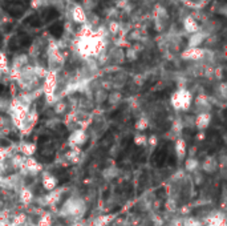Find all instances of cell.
<instances>
[{
	"label": "cell",
	"mask_w": 227,
	"mask_h": 226,
	"mask_svg": "<svg viewBox=\"0 0 227 226\" xmlns=\"http://www.w3.org/2000/svg\"><path fill=\"white\" fill-rule=\"evenodd\" d=\"M86 210V203L80 197H69L60 209V216L73 221H79Z\"/></svg>",
	"instance_id": "1"
},
{
	"label": "cell",
	"mask_w": 227,
	"mask_h": 226,
	"mask_svg": "<svg viewBox=\"0 0 227 226\" xmlns=\"http://www.w3.org/2000/svg\"><path fill=\"white\" fill-rule=\"evenodd\" d=\"M193 104V94L189 89L179 88L171 96V107L175 111H187Z\"/></svg>",
	"instance_id": "2"
},
{
	"label": "cell",
	"mask_w": 227,
	"mask_h": 226,
	"mask_svg": "<svg viewBox=\"0 0 227 226\" xmlns=\"http://www.w3.org/2000/svg\"><path fill=\"white\" fill-rule=\"evenodd\" d=\"M153 23H154V28L158 32H163L169 28L170 15L163 5L155 4L153 7Z\"/></svg>",
	"instance_id": "3"
},
{
	"label": "cell",
	"mask_w": 227,
	"mask_h": 226,
	"mask_svg": "<svg viewBox=\"0 0 227 226\" xmlns=\"http://www.w3.org/2000/svg\"><path fill=\"white\" fill-rule=\"evenodd\" d=\"M86 141H88V133L84 128L72 130L71 136H69V145H71L72 149H80L84 144H86Z\"/></svg>",
	"instance_id": "4"
},
{
	"label": "cell",
	"mask_w": 227,
	"mask_h": 226,
	"mask_svg": "<svg viewBox=\"0 0 227 226\" xmlns=\"http://www.w3.org/2000/svg\"><path fill=\"white\" fill-rule=\"evenodd\" d=\"M69 15L76 24L84 25L88 21V12L82 8V5L73 4L72 7H69Z\"/></svg>",
	"instance_id": "5"
},
{
	"label": "cell",
	"mask_w": 227,
	"mask_h": 226,
	"mask_svg": "<svg viewBox=\"0 0 227 226\" xmlns=\"http://www.w3.org/2000/svg\"><path fill=\"white\" fill-rule=\"evenodd\" d=\"M207 37H208V35L202 28H199L197 32L190 35L189 41H187V48H199V47L207 40Z\"/></svg>",
	"instance_id": "6"
},
{
	"label": "cell",
	"mask_w": 227,
	"mask_h": 226,
	"mask_svg": "<svg viewBox=\"0 0 227 226\" xmlns=\"http://www.w3.org/2000/svg\"><path fill=\"white\" fill-rule=\"evenodd\" d=\"M41 185L44 188L45 192H53L57 189V185H58V181L54 174H52L51 172H43L41 174Z\"/></svg>",
	"instance_id": "7"
},
{
	"label": "cell",
	"mask_w": 227,
	"mask_h": 226,
	"mask_svg": "<svg viewBox=\"0 0 227 226\" xmlns=\"http://www.w3.org/2000/svg\"><path fill=\"white\" fill-rule=\"evenodd\" d=\"M211 122V113L210 112H202L197 113V116L194 117V128L198 130H204L210 125Z\"/></svg>",
	"instance_id": "8"
},
{
	"label": "cell",
	"mask_w": 227,
	"mask_h": 226,
	"mask_svg": "<svg viewBox=\"0 0 227 226\" xmlns=\"http://www.w3.org/2000/svg\"><path fill=\"white\" fill-rule=\"evenodd\" d=\"M17 150L23 157H32L36 152V145L33 143H29V141H21L17 145Z\"/></svg>",
	"instance_id": "9"
},
{
	"label": "cell",
	"mask_w": 227,
	"mask_h": 226,
	"mask_svg": "<svg viewBox=\"0 0 227 226\" xmlns=\"http://www.w3.org/2000/svg\"><path fill=\"white\" fill-rule=\"evenodd\" d=\"M201 28V25L198 23V20L195 19L194 16L191 15H189V16H186L183 17V30L185 32H187V34H194V32H197Z\"/></svg>",
	"instance_id": "10"
},
{
	"label": "cell",
	"mask_w": 227,
	"mask_h": 226,
	"mask_svg": "<svg viewBox=\"0 0 227 226\" xmlns=\"http://www.w3.org/2000/svg\"><path fill=\"white\" fill-rule=\"evenodd\" d=\"M201 168H202L203 173H214L215 170L218 169V160L213 157V156H207L206 158L203 160V162L201 164Z\"/></svg>",
	"instance_id": "11"
},
{
	"label": "cell",
	"mask_w": 227,
	"mask_h": 226,
	"mask_svg": "<svg viewBox=\"0 0 227 226\" xmlns=\"http://www.w3.org/2000/svg\"><path fill=\"white\" fill-rule=\"evenodd\" d=\"M174 148H175V154L178 158H185V156L187 154V145H186L183 138H177L174 143Z\"/></svg>",
	"instance_id": "12"
},
{
	"label": "cell",
	"mask_w": 227,
	"mask_h": 226,
	"mask_svg": "<svg viewBox=\"0 0 227 226\" xmlns=\"http://www.w3.org/2000/svg\"><path fill=\"white\" fill-rule=\"evenodd\" d=\"M68 108H69L68 103L65 100H63V98H58L56 103L53 104V112L56 113V115H65Z\"/></svg>",
	"instance_id": "13"
},
{
	"label": "cell",
	"mask_w": 227,
	"mask_h": 226,
	"mask_svg": "<svg viewBox=\"0 0 227 226\" xmlns=\"http://www.w3.org/2000/svg\"><path fill=\"white\" fill-rule=\"evenodd\" d=\"M199 166H201L199 161L197 158L190 157V158H187L185 161V169H186V172H189V173H195L197 170H198Z\"/></svg>",
	"instance_id": "14"
},
{
	"label": "cell",
	"mask_w": 227,
	"mask_h": 226,
	"mask_svg": "<svg viewBox=\"0 0 227 226\" xmlns=\"http://www.w3.org/2000/svg\"><path fill=\"white\" fill-rule=\"evenodd\" d=\"M35 226H52V216L48 213L43 214V216L39 218V221L36 222Z\"/></svg>",
	"instance_id": "15"
},
{
	"label": "cell",
	"mask_w": 227,
	"mask_h": 226,
	"mask_svg": "<svg viewBox=\"0 0 227 226\" xmlns=\"http://www.w3.org/2000/svg\"><path fill=\"white\" fill-rule=\"evenodd\" d=\"M181 226H203V224L194 217H186L181 221Z\"/></svg>",
	"instance_id": "16"
},
{
	"label": "cell",
	"mask_w": 227,
	"mask_h": 226,
	"mask_svg": "<svg viewBox=\"0 0 227 226\" xmlns=\"http://www.w3.org/2000/svg\"><path fill=\"white\" fill-rule=\"evenodd\" d=\"M121 100H122V94L120 92H117V90L112 92L110 94H108V101H109V104H112V105H117L118 103H121Z\"/></svg>",
	"instance_id": "17"
},
{
	"label": "cell",
	"mask_w": 227,
	"mask_h": 226,
	"mask_svg": "<svg viewBox=\"0 0 227 226\" xmlns=\"http://www.w3.org/2000/svg\"><path fill=\"white\" fill-rule=\"evenodd\" d=\"M149 125H150L149 120H148V118H145V117H141V118H138L137 124H135V129H137L138 132H142V130H145Z\"/></svg>",
	"instance_id": "18"
},
{
	"label": "cell",
	"mask_w": 227,
	"mask_h": 226,
	"mask_svg": "<svg viewBox=\"0 0 227 226\" xmlns=\"http://www.w3.org/2000/svg\"><path fill=\"white\" fill-rule=\"evenodd\" d=\"M109 221H112V216H101L94 220L93 226H107Z\"/></svg>",
	"instance_id": "19"
},
{
	"label": "cell",
	"mask_w": 227,
	"mask_h": 226,
	"mask_svg": "<svg viewBox=\"0 0 227 226\" xmlns=\"http://www.w3.org/2000/svg\"><path fill=\"white\" fill-rule=\"evenodd\" d=\"M134 144L138 145V147H141V145H146V144H148V137H146L145 134H142V133H138L137 136L134 137Z\"/></svg>",
	"instance_id": "20"
}]
</instances>
